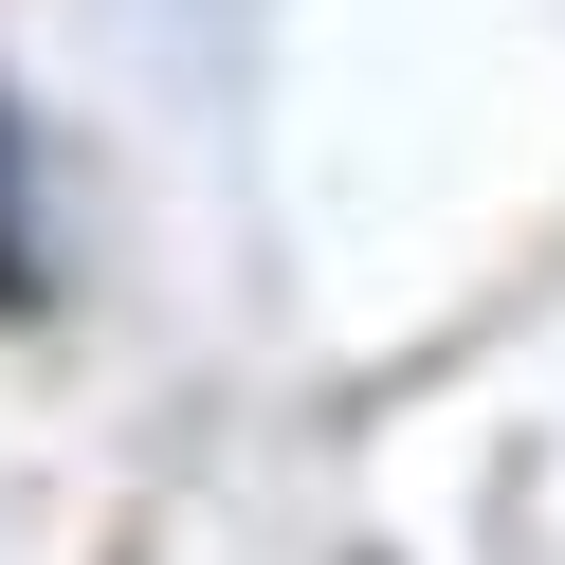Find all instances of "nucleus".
<instances>
[{
  "label": "nucleus",
  "instance_id": "1",
  "mask_svg": "<svg viewBox=\"0 0 565 565\" xmlns=\"http://www.w3.org/2000/svg\"><path fill=\"white\" fill-rule=\"evenodd\" d=\"M55 292V220H38V128H19V92H0V310Z\"/></svg>",
  "mask_w": 565,
  "mask_h": 565
}]
</instances>
